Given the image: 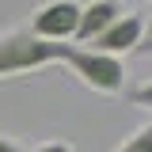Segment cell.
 <instances>
[{"label": "cell", "mask_w": 152, "mask_h": 152, "mask_svg": "<svg viewBox=\"0 0 152 152\" xmlns=\"http://www.w3.org/2000/svg\"><path fill=\"white\" fill-rule=\"evenodd\" d=\"M65 53H69V42H42L27 27H12L0 34V80L42 72L57 61H65Z\"/></svg>", "instance_id": "obj_1"}, {"label": "cell", "mask_w": 152, "mask_h": 152, "mask_svg": "<svg viewBox=\"0 0 152 152\" xmlns=\"http://www.w3.org/2000/svg\"><path fill=\"white\" fill-rule=\"evenodd\" d=\"M61 65H69V72L91 88L99 95H118L126 88V65L122 57H110V53H99V50H88V46H69V53Z\"/></svg>", "instance_id": "obj_2"}, {"label": "cell", "mask_w": 152, "mask_h": 152, "mask_svg": "<svg viewBox=\"0 0 152 152\" xmlns=\"http://www.w3.org/2000/svg\"><path fill=\"white\" fill-rule=\"evenodd\" d=\"M76 27H80V4L76 0H50L27 23V31L42 42H69V38H76Z\"/></svg>", "instance_id": "obj_3"}, {"label": "cell", "mask_w": 152, "mask_h": 152, "mask_svg": "<svg viewBox=\"0 0 152 152\" xmlns=\"http://www.w3.org/2000/svg\"><path fill=\"white\" fill-rule=\"evenodd\" d=\"M145 31H148V23H145V15H141V12H122V15H118L110 27H107V31H103V34L88 46V50H99V53L122 57V53H129V50H141Z\"/></svg>", "instance_id": "obj_4"}, {"label": "cell", "mask_w": 152, "mask_h": 152, "mask_svg": "<svg viewBox=\"0 0 152 152\" xmlns=\"http://www.w3.org/2000/svg\"><path fill=\"white\" fill-rule=\"evenodd\" d=\"M126 8L118 0H91V4H80V27H76V42L80 46H91L95 38L110 27L114 19L122 15Z\"/></svg>", "instance_id": "obj_5"}, {"label": "cell", "mask_w": 152, "mask_h": 152, "mask_svg": "<svg viewBox=\"0 0 152 152\" xmlns=\"http://www.w3.org/2000/svg\"><path fill=\"white\" fill-rule=\"evenodd\" d=\"M114 152H152V122H145L141 129H133Z\"/></svg>", "instance_id": "obj_6"}, {"label": "cell", "mask_w": 152, "mask_h": 152, "mask_svg": "<svg viewBox=\"0 0 152 152\" xmlns=\"http://www.w3.org/2000/svg\"><path fill=\"white\" fill-rule=\"evenodd\" d=\"M126 99H129L133 107H148V110H152V80H145V84L129 88V91H126Z\"/></svg>", "instance_id": "obj_7"}, {"label": "cell", "mask_w": 152, "mask_h": 152, "mask_svg": "<svg viewBox=\"0 0 152 152\" xmlns=\"http://www.w3.org/2000/svg\"><path fill=\"white\" fill-rule=\"evenodd\" d=\"M34 152H76L69 141H61V137H50V141H42V145H34Z\"/></svg>", "instance_id": "obj_8"}, {"label": "cell", "mask_w": 152, "mask_h": 152, "mask_svg": "<svg viewBox=\"0 0 152 152\" xmlns=\"http://www.w3.org/2000/svg\"><path fill=\"white\" fill-rule=\"evenodd\" d=\"M0 152H23V148H19V145L8 137V133H0Z\"/></svg>", "instance_id": "obj_9"}, {"label": "cell", "mask_w": 152, "mask_h": 152, "mask_svg": "<svg viewBox=\"0 0 152 152\" xmlns=\"http://www.w3.org/2000/svg\"><path fill=\"white\" fill-rule=\"evenodd\" d=\"M148 4H152V0H148Z\"/></svg>", "instance_id": "obj_10"}]
</instances>
